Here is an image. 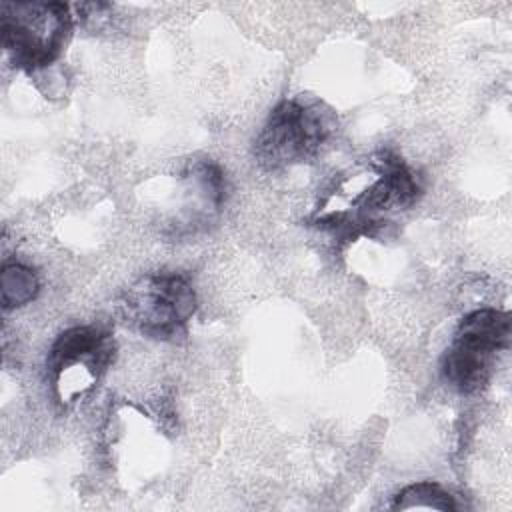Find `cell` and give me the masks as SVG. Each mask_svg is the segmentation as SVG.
Instances as JSON below:
<instances>
[{
  "label": "cell",
  "mask_w": 512,
  "mask_h": 512,
  "mask_svg": "<svg viewBox=\"0 0 512 512\" xmlns=\"http://www.w3.org/2000/svg\"><path fill=\"white\" fill-rule=\"evenodd\" d=\"M338 126L330 106L314 98H284L268 114L254 140V156L266 170L302 164L320 154Z\"/></svg>",
  "instance_id": "1"
},
{
  "label": "cell",
  "mask_w": 512,
  "mask_h": 512,
  "mask_svg": "<svg viewBox=\"0 0 512 512\" xmlns=\"http://www.w3.org/2000/svg\"><path fill=\"white\" fill-rule=\"evenodd\" d=\"M0 32L10 62L32 74L60 58L72 34V14L62 2H2Z\"/></svg>",
  "instance_id": "2"
},
{
  "label": "cell",
  "mask_w": 512,
  "mask_h": 512,
  "mask_svg": "<svg viewBox=\"0 0 512 512\" xmlns=\"http://www.w3.org/2000/svg\"><path fill=\"white\" fill-rule=\"evenodd\" d=\"M510 344V314L480 308L466 314L442 356L444 380L462 394L480 392L492 374L494 358Z\"/></svg>",
  "instance_id": "3"
},
{
  "label": "cell",
  "mask_w": 512,
  "mask_h": 512,
  "mask_svg": "<svg viewBox=\"0 0 512 512\" xmlns=\"http://www.w3.org/2000/svg\"><path fill=\"white\" fill-rule=\"evenodd\" d=\"M122 306L128 322L144 336L176 342L196 312V292L184 274L152 272L128 288Z\"/></svg>",
  "instance_id": "4"
},
{
  "label": "cell",
  "mask_w": 512,
  "mask_h": 512,
  "mask_svg": "<svg viewBox=\"0 0 512 512\" xmlns=\"http://www.w3.org/2000/svg\"><path fill=\"white\" fill-rule=\"evenodd\" d=\"M116 344L104 326L82 324L58 334L46 356L52 388L64 404L82 398L108 370Z\"/></svg>",
  "instance_id": "5"
},
{
  "label": "cell",
  "mask_w": 512,
  "mask_h": 512,
  "mask_svg": "<svg viewBox=\"0 0 512 512\" xmlns=\"http://www.w3.org/2000/svg\"><path fill=\"white\" fill-rule=\"evenodd\" d=\"M374 168L378 172L376 180L356 198V214L350 216L340 228H360L368 232L370 226H378L374 214L394 212L412 206L422 194V182L404 160L388 150L374 156Z\"/></svg>",
  "instance_id": "6"
},
{
  "label": "cell",
  "mask_w": 512,
  "mask_h": 512,
  "mask_svg": "<svg viewBox=\"0 0 512 512\" xmlns=\"http://www.w3.org/2000/svg\"><path fill=\"white\" fill-rule=\"evenodd\" d=\"M0 290H2V308H18L32 302L40 290L38 276L32 268L12 262L4 264L0 274Z\"/></svg>",
  "instance_id": "7"
},
{
  "label": "cell",
  "mask_w": 512,
  "mask_h": 512,
  "mask_svg": "<svg viewBox=\"0 0 512 512\" xmlns=\"http://www.w3.org/2000/svg\"><path fill=\"white\" fill-rule=\"evenodd\" d=\"M392 510H412V508H432L442 512H454L456 502L454 498L436 482H416L400 490L394 502L390 504Z\"/></svg>",
  "instance_id": "8"
}]
</instances>
